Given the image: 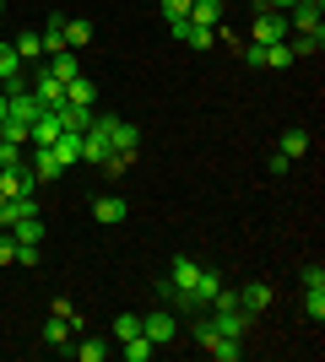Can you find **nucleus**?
Instances as JSON below:
<instances>
[{"mask_svg": "<svg viewBox=\"0 0 325 362\" xmlns=\"http://www.w3.org/2000/svg\"><path fill=\"white\" fill-rule=\"evenodd\" d=\"M141 335H147L152 346H169V341H179V314H173L169 303H163V308H152V314H141Z\"/></svg>", "mask_w": 325, "mask_h": 362, "instance_id": "f257e3e1", "label": "nucleus"}, {"mask_svg": "<svg viewBox=\"0 0 325 362\" xmlns=\"http://www.w3.org/2000/svg\"><path fill=\"white\" fill-rule=\"evenodd\" d=\"M222 292V271H212V265H201V276H195V287L185 292V314H201V308H212V298Z\"/></svg>", "mask_w": 325, "mask_h": 362, "instance_id": "f03ea898", "label": "nucleus"}, {"mask_svg": "<svg viewBox=\"0 0 325 362\" xmlns=\"http://www.w3.org/2000/svg\"><path fill=\"white\" fill-rule=\"evenodd\" d=\"M169 33L179 44H190V49H212L217 44V28H201V22H190V16H169Z\"/></svg>", "mask_w": 325, "mask_h": 362, "instance_id": "7ed1b4c3", "label": "nucleus"}, {"mask_svg": "<svg viewBox=\"0 0 325 362\" xmlns=\"http://www.w3.org/2000/svg\"><path fill=\"white\" fill-rule=\"evenodd\" d=\"M293 28H287V11H261L255 16V44H287Z\"/></svg>", "mask_w": 325, "mask_h": 362, "instance_id": "20e7f679", "label": "nucleus"}, {"mask_svg": "<svg viewBox=\"0 0 325 362\" xmlns=\"http://www.w3.org/2000/svg\"><path fill=\"white\" fill-rule=\"evenodd\" d=\"M33 184H38V179H33V168H28V163H22V168H0V195H6V200L33 195Z\"/></svg>", "mask_w": 325, "mask_h": 362, "instance_id": "39448f33", "label": "nucleus"}, {"mask_svg": "<svg viewBox=\"0 0 325 362\" xmlns=\"http://www.w3.org/2000/svg\"><path fill=\"white\" fill-rule=\"evenodd\" d=\"M71 341H76L71 319H65V314H49V325H44V346H55L60 357H71Z\"/></svg>", "mask_w": 325, "mask_h": 362, "instance_id": "423d86ee", "label": "nucleus"}, {"mask_svg": "<svg viewBox=\"0 0 325 362\" xmlns=\"http://www.w3.org/2000/svg\"><path fill=\"white\" fill-rule=\"evenodd\" d=\"M287 28H293V33H309V38H320V44H325L320 6H293V11H287Z\"/></svg>", "mask_w": 325, "mask_h": 362, "instance_id": "0eeeda50", "label": "nucleus"}, {"mask_svg": "<svg viewBox=\"0 0 325 362\" xmlns=\"http://www.w3.org/2000/svg\"><path fill=\"white\" fill-rule=\"evenodd\" d=\"M55 136H60V114H55V108H38L28 141H33V146H55Z\"/></svg>", "mask_w": 325, "mask_h": 362, "instance_id": "6e6552de", "label": "nucleus"}, {"mask_svg": "<svg viewBox=\"0 0 325 362\" xmlns=\"http://www.w3.org/2000/svg\"><path fill=\"white\" fill-rule=\"evenodd\" d=\"M49 76H55V81H76V76H81L76 49H55V54H49Z\"/></svg>", "mask_w": 325, "mask_h": 362, "instance_id": "1a4fd4ad", "label": "nucleus"}, {"mask_svg": "<svg viewBox=\"0 0 325 362\" xmlns=\"http://www.w3.org/2000/svg\"><path fill=\"white\" fill-rule=\"evenodd\" d=\"M239 308H244L249 319H255V314H266V308H271V287H266V281H249V287L239 292Z\"/></svg>", "mask_w": 325, "mask_h": 362, "instance_id": "9d476101", "label": "nucleus"}, {"mask_svg": "<svg viewBox=\"0 0 325 362\" xmlns=\"http://www.w3.org/2000/svg\"><path fill=\"white\" fill-rule=\"evenodd\" d=\"M93 216H98L103 227H114V222H125V216H130V206H125L120 195H98V200H93Z\"/></svg>", "mask_w": 325, "mask_h": 362, "instance_id": "9b49d317", "label": "nucleus"}, {"mask_svg": "<svg viewBox=\"0 0 325 362\" xmlns=\"http://www.w3.org/2000/svg\"><path fill=\"white\" fill-rule=\"evenodd\" d=\"M65 163L55 157V146H33V179H60Z\"/></svg>", "mask_w": 325, "mask_h": 362, "instance_id": "f8f14e48", "label": "nucleus"}, {"mask_svg": "<svg viewBox=\"0 0 325 362\" xmlns=\"http://www.w3.org/2000/svg\"><path fill=\"white\" fill-rule=\"evenodd\" d=\"M195 276H201V265H195V259H185V255L173 259V271H169V281H173V287H179V308H185V292L195 287Z\"/></svg>", "mask_w": 325, "mask_h": 362, "instance_id": "ddd939ff", "label": "nucleus"}, {"mask_svg": "<svg viewBox=\"0 0 325 362\" xmlns=\"http://www.w3.org/2000/svg\"><path fill=\"white\" fill-rule=\"evenodd\" d=\"M33 98H38V103L44 108H65V81H55V76H38V87H33Z\"/></svg>", "mask_w": 325, "mask_h": 362, "instance_id": "4468645a", "label": "nucleus"}, {"mask_svg": "<svg viewBox=\"0 0 325 362\" xmlns=\"http://www.w3.org/2000/svg\"><path fill=\"white\" fill-rule=\"evenodd\" d=\"M108 141H114V151H136V157H141V130H136L130 119H114Z\"/></svg>", "mask_w": 325, "mask_h": 362, "instance_id": "2eb2a0df", "label": "nucleus"}, {"mask_svg": "<svg viewBox=\"0 0 325 362\" xmlns=\"http://www.w3.org/2000/svg\"><path fill=\"white\" fill-rule=\"evenodd\" d=\"M206 357H217V362H239V357H244V341H233V335H212V341H206Z\"/></svg>", "mask_w": 325, "mask_h": 362, "instance_id": "dca6fc26", "label": "nucleus"}, {"mask_svg": "<svg viewBox=\"0 0 325 362\" xmlns=\"http://www.w3.org/2000/svg\"><path fill=\"white\" fill-rule=\"evenodd\" d=\"M55 157H60L65 168L81 163V130H60V136H55Z\"/></svg>", "mask_w": 325, "mask_h": 362, "instance_id": "f3484780", "label": "nucleus"}, {"mask_svg": "<svg viewBox=\"0 0 325 362\" xmlns=\"http://www.w3.org/2000/svg\"><path fill=\"white\" fill-rule=\"evenodd\" d=\"M190 22H201V28H222V0H190Z\"/></svg>", "mask_w": 325, "mask_h": 362, "instance_id": "a211bd4d", "label": "nucleus"}, {"mask_svg": "<svg viewBox=\"0 0 325 362\" xmlns=\"http://www.w3.org/2000/svg\"><path fill=\"white\" fill-rule=\"evenodd\" d=\"M65 103H76V108H93V103H98V87L87 81V76H76V81H65Z\"/></svg>", "mask_w": 325, "mask_h": 362, "instance_id": "6ab92c4d", "label": "nucleus"}, {"mask_svg": "<svg viewBox=\"0 0 325 362\" xmlns=\"http://www.w3.org/2000/svg\"><path fill=\"white\" fill-rule=\"evenodd\" d=\"M277 151L287 157V163H293V157H304V151H309V130H282V136H277Z\"/></svg>", "mask_w": 325, "mask_h": 362, "instance_id": "aec40b11", "label": "nucleus"}, {"mask_svg": "<svg viewBox=\"0 0 325 362\" xmlns=\"http://www.w3.org/2000/svg\"><path fill=\"white\" fill-rule=\"evenodd\" d=\"M93 44V22H81V16H65V49H87Z\"/></svg>", "mask_w": 325, "mask_h": 362, "instance_id": "412c9836", "label": "nucleus"}, {"mask_svg": "<svg viewBox=\"0 0 325 362\" xmlns=\"http://www.w3.org/2000/svg\"><path fill=\"white\" fill-rule=\"evenodd\" d=\"M6 233H11L16 243H44V222H38V216H22V222H11Z\"/></svg>", "mask_w": 325, "mask_h": 362, "instance_id": "4be33fe9", "label": "nucleus"}, {"mask_svg": "<svg viewBox=\"0 0 325 362\" xmlns=\"http://www.w3.org/2000/svg\"><path fill=\"white\" fill-rule=\"evenodd\" d=\"M38 38H44V54H55V49H65V16L55 11V16H49V22H44V33H38Z\"/></svg>", "mask_w": 325, "mask_h": 362, "instance_id": "5701e85b", "label": "nucleus"}, {"mask_svg": "<svg viewBox=\"0 0 325 362\" xmlns=\"http://www.w3.org/2000/svg\"><path fill=\"white\" fill-rule=\"evenodd\" d=\"M152 341H147V335H130V341H120V357L125 362H152Z\"/></svg>", "mask_w": 325, "mask_h": 362, "instance_id": "b1692460", "label": "nucleus"}, {"mask_svg": "<svg viewBox=\"0 0 325 362\" xmlns=\"http://www.w3.org/2000/svg\"><path fill=\"white\" fill-rule=\"evenodd\" d=\"M16 76H22V54H16L11 44H0V87H6V81H16Z\"/></svg>", "mask_w": 325, "mask_h": 362, "instance_id": "393cba45", "label": "nucleus"}, {"mask_svg": "<svg viewBox=\"0 0 325 362\" xmlns=\"http://www.w3.org/2000/svg\"><path fill=\"white\" fill-rule=\"evenodd\" d=\"M130 163H136V151H108V157H103V173H108V179H125Z\"/></svg>", "mask_w": 325, "mask_h": 362, "instance_id": "a878e982", "label": "nucleus"}, {"mask_svg": "<svg viewBox=\"0 0 325 362\" xmlns=\"http://www.w3.org/2000/svg\"><path fill=\"white\" fill-rule=\"evenodd\" d=\"M304 314H309L314 325L325 319V287H320V281H314V287H304Z\"/></svg>", "mask_w": 325, "mask_h": 362, "instance_id": "bb28decb", "label": "nucleus"}, {"mask_svg": "<svg viewBox=\"0 0 325 362\" xmlns=\"http://www.w3.org/2000/svg\"><path fill=\"white\" fill-rule=\"evenodd\" d=\"M71 357H81V362H103L108 346H103V341H71Z\"/></svg>", "mask_w": 325, "mask_h": 362, "instance_id": "cd10ccee", "label": "nucleus"}, {"mask_svg": "<svg viewBox=\"0 0 325 362\" xmlns=\"http://www.w3.org/2000/svg\"><path fill=\"white\" fill-rule=\"evenodd\" d=\"M11 49L22 54V60H33V54H44V38H38V33H16V38H11Z\"/></svg>", "mask_w": 325, "mask_h": 362, "instance_id": "c85d7f7f", "label": "nucleus"}, {"mask_svg": "<svg viewBox=\"0 0 325 362\" xmlns=\"http://www.w3.org/2000/svg\"><path fill=\"white\" fill-rule=\"evenodd\" d=\"M293 65V49L287 44H266V71H287Z\"/></svg>", "mask_w": 325, "mask_h": 362, "instance_id": "c756f323", "label": "nucleus"}, {"mask_svg": "<svg viewBox=\"0 0 325 362\" xmlns=\"http://www.w3.org/2000/svg\"><path fill=\"white\" fill-rule=\"evenodd\" d=\"M130 335H141V314H120L114 319V341H130Z\"/></svg>", "mask_w": 325, "mask_h": 362, "instance_id": "7c9ffc66", "label": "nucleus"}, {"mask_svg": "<svg viewBox=\"0 0 325 362\" xmlns=\"http://www.w3.org/2000/svg\"><path fill=\"white\" fill-rule=\"evenodd\" d=\"M293 60H304V54H314V49H320V38H309V33H293Z\"/></svg>", "mask_w": 325, "mask_h": 362, "instance_id": "2f4dec72", "label": "nucleus"}, {"mask_svg": "<svg viewBox=\"0 0 325 362\" xmlns=\"http://www.w3.org/2000/svg\"><path fill=\"white\" fill-rule=\"evenodd\" d=\"M38 249H44V243H16V265H38V259H44Z\"/></svg>", "mask_w": 325, "mask_h": 362, "instance_id": "473e14b6", "label": "nucleus"}, {"mask_svg": "<svg viewBox=\"0 0 325 362\" xmlns=\"http://www.w3.org/2000/svg\"><path fill=\"white\" fill-rule=\"evenodd\" d=\"M244 65H255V71H266V44H244Z\"/></svg>", "mask_w": 325, "mask_h": 362, "instance_id": "72a5a7b5", "label": "nucleus"}, {"mask_svg": "<svg viewBox=\"0 0 325 362\" xmlns=\"http://www.w3.org/2000/svg\"><path fill=\"white\" fill-rule=\"evenodd\" d=\"M0 265H16V238L11 233H0Z\"/></svg>", "mask_w": 325, "mask_h": 362, "instance_id": "f704fd0d", "label": "nucleus"}, {"mask_svg": "<svg viewBox=\"0 0 325 362\" xmlns=\"http://www.w3.org/2000/svg\"><path fill=\"white\" fill-rule=\"evenodd\" d=\"M163 6V16H190V0H157Z\"/></svg>", "mask_w": 325, "mask_h": 362, "instance_id": "c9c22d12", "label": "nucleus"}, {"mask_svg": "<svg viewBox=\"0 0 325 362\" xmlns=\"http://www.w3.org/2000/svg\"><path fill=\"white\" fill-rule=\"evenodd\" d=\"M6 103H11V98H6V92H0V119H6Z\"/></svg>", "mask_w": 325, "mask_h": 362, "instance_id": "e433bc0d", "label": "nucleus"}, {"mask_svg": "<svg viewBox=\"0 0 325 362\" xmlns=\"http://www.w3.org/2000/svg\"><path fill=\"white\" fill-rule=\"evenodd\" d=\"M293 6H325V0H293Z\"/></svg>", "mask_w": 325, "mask_h": 362, "instance_id": "4c0bfd02", "label": "nucleus"}, {"mask_svg": "<svg viewBox=\"0 0 325 362\" xmlns=\"http://www.w3.org/2000/svg\"><path fill=\"white\" fill-rule=\"evenodd\" d=\"M0 11H6V0H0Z\"/></svg>", "mask_w": 325, "mask_h": 362, "instance_id": "58836bf2", "label": "nucleus"}, {"mask_svg": "<svg viewBox=\"0 0 325 362\" xmlns=\"http://www.w3.org/2000/svg\"><path fill=\"white\" fill-rule=\"evenodd\" d=\"M0 200H6V195H0Z\"/></svg>", "mask_w": 325, "mask_h": 362, "instance_id": "ea45409f", "label": "nucleus"}]
</instances>
